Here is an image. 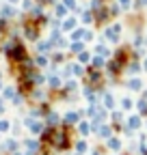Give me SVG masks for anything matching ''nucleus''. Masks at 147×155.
<instances>
[{
  "label": "nucleus",
  "mask_w": 147,
  "mask_h": 155,
  "mask_svg": "<svg viewBox=\"0 0 147 155\" xmlns=\"http://www.w3.org/2000/svg\"><path fill=\"white\" fill-rule=\"evenodd\" d=\"M50 140H52L54 147H59V149L67 147V138H65V134H61V131H56V134H52V131H50Z\"/></svg>",
  "instance_id": "f257e3e1"
},
{
  "label": "nucleus",
  "mask_w": 147,
  "mask_h": 155,
  "mask_svg": "<svg viewBox=\"0 0 147 155\" xmlns=\"http://www.w3.org/2000/svg\"><path fill=\"white\" fill-rule=\"evenodd\" d=\"M9 52H11V58H15V61H22L24 58V48H20V45L9 48Z\"/></svg>",
  "instance_id": "f03ea898"
},
{
  "label": "nucleus",
  "mask_w": 147,
  "mask_h": 155,
  "mask_svg": "<svg viewBox=\"0 0 147 155\" xmlns=\"http://www.w3.org/2000/svg\"><path fill=\"white\" fill-rule=\"evenodd\" d=\"M117 35H119V26H115V28H110V30H108V39H113V41L117 39Z\"/></svg>",
  "instance_id": "7ed1b4c3"
},
{
  "label": "nucleus",
  "mask_w": 147,
  "mask_h": 155,
  "mask_svg": "<svg viewBox=\"0 0 147 155\" xmlns=\"http://www.w3.org/2000/svg\"><path fill=\"white\" fill-rule=\"evenodd\" d=\"M26 35H28V39H35V37H37V30H35V26H26Z\"/></svg>",
  "instance_id": "20e7f679"
},
{
  "label": "nucleus",
  "mask_w": 147,
  "mask_h": 155,
  "mask_svg": "<svg viewBox=\"0 0 147 155\" xmlns=\"http://www.w3.org/2000/svg\"><path fill=\"white\" fill-rule=\"evenodd\" d=\"M130 125H132V127H138V125H141V121L134 116V119H130Z\"/></svg>",
  "instance_id": "39448f33"
},
{
  "label": "nucleus",
  "mask_w": 147,
  "mask_h": 155,
  "mask_svg": "<svg viewBox=\"0 0 147 155\" xmlns=\"http://www.w3.org/2000/svg\"><path fill=\"white\" fill-rule=\"evenodd\" d=\"M130 88H141V82H138V80H132V82H130Z\"/></svg>",
  "instance_id": "423d86ee"
},
{
  "label": "nucleus",
  "mask_w": 147,
  "mask_h": 155,
  "mask_svg": "<svg viewBox=\"0 0 147 155\" xmlns=\"http://www.w3.org/2000/svg\"><path fill=\"white\" fill-rule=\"evenodd\" d=\"M80 131H82V134H87V131H89V125H87V123H82V125H80Z\"/></svg>",
  "instance_id": "0eeeda50"
},
{
  "label": "nucleus",
  "mask_w": 147,
  "mask_h": 155,
  "mask_svg": "<svg viewBox=\"0 0 147 155\" xmlns=\"http://www.w3.org/2000/svg\"><path fill=\"white\" fill-rule=\"evenodd\" d=\"M102 63H104L102 58H95V61H93V65H95V67H102Z\"/></svg>",
  "instance_id": "6e6552de"
},
{
  "label": "nucleus",
  "mask_w": 147,
  "mask_h": 155,
  "mask_svg": "<svg viewBox=\"0 0 147 155\" xmlns=\"http://www.w3.org/2000/svg\"><path fill=\"white\" fill-rule=\"evenodd\" d=\"M110 147H113V149H119V140H110Z\"/></svg>",
  "instance_id": "1a4fd4ad"
},
{
  "label": "nucleus",
  "mask_w": 147,
  "mask_h": 155,
  "mask_svg": "<svg viewBox=\"0 0 147 155\" xmlns=\"http://www.w3.org/2000/svg\"><path fill=\"white\" fill-rule=\"evenodd\" d=\"M138 106H141V112H147V104H145V101H141Z\"/></svg>",
  "instance_id": "9d476101"
},
{
  "label": "nucleus",
  "mask_w": 147,
  "mask_h": 155,
  "mask_svg": "<svg viewBox=\"0 0 147 155\" xmlns=\"http://www.w3.org/2000/svg\"><path fill=\"white\" fill-rule=\"evenodd\" d=\"M121 5H123V7H128V5H130V0H121Z\"/></svg>",
  "instance_id": "9b49d317"
},
{
  "label": "nucleus",
  "mask_w": 147,
  "mask_h": 155,
  "mask_svg": "<svg viewBox=\"0 0 147 155\" xmlns=\"http://www.w3.org/2000/svg\"><path fill=\"white\" fill-rule=\"evenodd\" d=\"M145 97H147V95H145Z\"/></svg>",
  "instance_id": "f8f14e48"
}]
</instances>
